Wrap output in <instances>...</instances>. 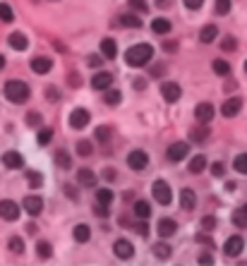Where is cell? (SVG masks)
<instances>
[{
  "mask_svg": "<svg viewBox=\"0 0 247 266\" xmlns=\"http://www.w3.org/2000/svg\"><path fill=\"white\" fill-rule=\"evenodd\" d=\"M27 122H29L32 127H39V125H41V115L36 113V111H32V113L27 115Z\"/></svg>",
  "mask_w": 247,
  "mask_h": 266,
  "instance_id": "f6af8a7d",
  "label": "cell"
},
{
  "mask_svg": "<svg viewBox=\"0 0 247 266\" xmlns=\"http://www.w3.org/2000/svg\"><path fill=\"white\" fill-rule=\"evenodd\" d=\"M180 204H182V209H187V211H192V209L197 206V194H195V190H190V187H185V190L180 192Z\"/></svg>",
  "mask_w": 247,
  "mask_h": 266,
  "instance_id": "d6986e66",
  "label": "cell"
},
{
  "mask_svg": "<svg viewBox=\"0 0 247 266\" xmlns=\"http://www.w3.org/2000/svg\"><path fill=\"white\" fill-rule=\"evenodd\" d=\"M72 235H75V240H77V242H89L91 230H89V226H86V223H80V226H75Z\"/></svg>",
  "mask_w": 247,
  "mask_h": 266,
  "instance_id": "d4e9b609",
  "label": "cell"
},
{
  "mask_svg": "<svg viewBox=\"0 0 247 266\" xmlns=\"http://www.w3.org/2000/svg\"><path fill=\"white\" fill-rule=\"evenodd\" d=\"M96 201H99V204H103V206H108V204L113 201V192L106 190V187H103V190H99V192H96Z\"/></svg>",
  "mask_w": 247,
  "mask_h": 266,
  "instance_id": "e575fe53",
  "label": "cell"
},
{
  "mask_svg": "<svg viewBox=\"0 0 247 266\" xmlns=\"http://www.w3.org/2000/svg\"><path fill=\"white\" fill-rule=\"evenodd\" d=\"M5 96H7L12 103H24V101L29 99V86H27L24 82L12 79V82L5 84Z\"/></svg>",
  "mask_w": 247,
  "mask_h": 266,
  "instance_id": "7a4b0ae2",
  "label": "cell"
},
{
  "mask_svg": "<svg viewBox=\"0 0 247 266\" xmlns=\"http://www.w3.org/2000/svg\"><path fill=\"white\" fill-rule=\"evenodd\" d=\"M170 252H173V249H170V245H165V242H156V245H154V257H156V259H168Z\"/></svg>",
  "mask_w": 247,
  "mask_h": 266,
  "instance_id": "484cf974",
  "label": "cell"
},
{
  "mask_svg": "<svg viewBox=\"0 0 247 266\" xmlns=\"http://www.w3.org/2000/svg\"><path fill=\"white\" fill-rule=\"evenodd\" d=\"M156 230H159V235H161V237H170V235H175V233H178V223H175L173 218H161V221H159V226H156Z\"/></svg>",
  "mask_w": 247,
  "mask_h": 266,
  "instance_id": "e0dca14e",
  "label": "cell"
},
{
  "mask_svg": "<svg viewBox=\"0 0 247 266\" xmlns=\"http://www.w3.org/2000/svg\"><path fill=\"white\" fill-rule=\"evenodd\" d=\"M243 249H245V240L240 235H231L226 240V245H223L226 257H238V254H243Z\"/></svg>",
  "mask_w": 247,
  "mask_h": 266,
  "instance_id": "277c9868",
  "label": "cell"
},
{
  "mask_svg": "<svg viewBox=\"0 0 247 266\" xmlns=\"http://www.w3.org/2000/svg\"><path fill=\"white\" fill-rule=\"evenodd\" d=\"M211 67H214V72H216V75H221V77H226L228 72H231V65H228L226 60H214V65H211Z\"/></svg>",
  "mask_w": 247,
  "mask_h": 266,
  "instance_id": "8d00e7d4",
  "label": "cell"
},
{
  "mask_svg": "<svg viewBox=\"0 0 247 266\" xmlns=\"http://www.w3.org/2000/svg\"><path fill=\"white\" fill-rule=\"evenodd\" d=\"M111 84H113V75H111V72H99V75L91 77V86H94V89H103V91H108Z\"/></svg>",
  "mask_w": 247,
  "mask_h": 266,
  "instance_id": "9a60e30c",
  "label": "cell"
},
{
  "mask_svg": "<svg viewBox=\"0 0 247 266\" xmlns=\"http://www.w3.org/2000/svg\"><path fill=\"white\" fill-rule=\"evenodd\" d=\"M70 86H80V77H77V72L70 75Z\"/></svg>",
  "mask_w": 247,
  "mask_h": 266,
  "instance_id": "6f0895ef",
  "label": "cell"
},
{
  "mask_svg": "<svg viewBox=\"0 0 247 266\" xmlns=\"http://www.w3.org/2000/svg\"><path fill=\"white\" fill-rule=\"evenodd\" d=\"M147 163H149V156H147V151H142V149H134V151L127 156V166L132 170H144Z\"/></svg>",
  "mask_w": 247,
  "mask_h": 266,
  "instance_id": "ba28073f",
  "label": "cell"
},
{
  "mask_svg": "<svg viewBox=\"0 0 247 266\" xmlns=\"http://www.w3.org/2000/svg\"><path fill=\"white\" fill-rule=\"evenodd\" d=\"M89 120H91V115L86 108H75L72 113H70V127L72 130H82L89 125Z\"/></svg>",
  "mask_w": 247,
  "mask_h": 266,
  "instance_id": "52a82bcc",
  "label": "cell"
},
{
  "mask_svg": "<svg viewBox=\"0 0 247 266\" xmlns=\"http://www.w3.org/2000/svg\"><path fill=\"white\" fill-rule=\"evenodd\" d=\"M161 94H164V99L168 103H175V101H180L182 89H180L175 82H164V84H161Z\"/></svg>",
  "mask_w": 247,
  "mask_h": 266,
  "instance_id": "30bf717a",
  "label": "cell"
},
{
  "mask_svg": "<svg viewBox=\"0 0 247 266\" xmlns=\"http://www.w3.org/2000/svg\"><path fill=\"white\" fill-rule=\"evenodd\" d=\"M36 254H39L41 259H50V254H53V245L46 242V240H41V242L36 245Z\"/></svg>",
  "mask_w": 247,
  "mask_h": 266,
  "instance_id": "4316f807",
  "label": "cell"
},
{
  "mask_svg": "<svg viewBox=\"0 0 247 266\" xmlns=\"http://www.w3.org/2000/svg\"><path fill=\"white\" fill-rule=\"evenodd\" d=\"M2 67H5V58L0 55V70H2Z\"/></svg>",
  "mask_w": 247,
  "mask_h": 266,
  "instance_id": "be15d7a7",
  "label": "cell"
},
{
  "mask_svg": "<svg viewBox=\"0 0 247 266\" xmlns=\"http://www.w3.org/2000/svg\"><path fill=\"white\" fill-rule=\"evenodd\" d=\"M187 153H190V144H187V142H173V144L168 147L165 156H168L173 163H178V161H182Z\"/></svg>",
  "mask_w": 247,
  "mask_h": 266,
  "instance_id": "5b68a950",
  "label": "cell"
},
{
  "mask_svg": "<svg viewBox=\"0 0 247 266\" xmlns=\"http://www.w3.org/2000/svg\"><path fill=\"white\" fill-rule=\"evenodd\" d=\"M55 163H58L60 168H65V170H67V168L72 166V158H70L65 151H58V153H55Z\"/></svg>",
  "mask_w": 247,
  "mask_h": 266,
  "instance_id": "f35d334b",
  "label": "cell"
},
{
  "mask_svg": "<svg viewBox=\"0 0 247 266\" xmlns=\"http://www.w3.org/2000/svg\"><path fill=\"white\" fill-rule=\"evenodd\" d=\"M10 252L12 254H22L24 252V240L22 237H10Z\"/></svg>",
  "mask_w": 247,
  "mask_h": 266,
  "instance_id": "74e56055",
  "label": "cell"
},
{
  "mask_svg": "<svg viewBox=\"0 0 247 266\" xmlns=\"http://www.w3.org/2000/svg\"><path fill=\"white\" fill-rule=\"evenodd\" d=\"M245 72H247V60H245Z\"/></svg>",
  "mask_w": 247,
  "mask_h": 266,
  "instance_id": "e7e4bbea",
  "label": "cell"
},
{
  "mask_svg": "<svg viewBox=\"0 0 247 266\" xmlns=\"http://www.w3.org/2000/svg\"><path fill=\"white\" fill-rule=\"evenodd\" d=\"M50 67H53V60L46 58V55H36V58L32 60V70H34L36 75H46V72H50Z\"/></svg>",
  "mask_w": 247,
  "mask_h": 266,
  "instance_id": "5bb4252c",
  "label": "cell"
},
{
  "mask_svg": "<svg viewBox=\"0 0 247 266\" xmlns=\"http://www.w3.org/2000/svg\"><path fill=\"white\" fill-rule=\"evenodd\" d=\"M34 2H39V0H34Z\"/></svg>",
  "mask_w": 247,
  "mask_h": 266,
  "instance_id": "03108f58",
  "label": "cell"
},
{
  "mask_svg": "<svg viewBox=\"0 0 247 266\" xmlns=\"http://www.w3.org/2000/svg\"><path fill=\"white\" fill-rule=\"evenodd\" d=\"M211 262H214L211 254H202V257H199V264H211Z\"/></svg>",
  "mask_w": 247,
  "mask_h": 266,
  "instance_id": "680465c9",
  "label": "cell"
},
{
  "mask_svg": "<svg viewBox=\"0 0 247 266\" xmlns=\"http://www.w3.org/2000/svg\"><path fill=\"white\" fill-rule=\"evenodd\" d=\"M115 175H118V173H115L113 168H106V170H103V178H106L108 183H113V180H115Z\"/></svg>",
  "mask_w": 247,
  "mask_h": 266,
  "instance_id": "f5cc1de1",
  "label": "cell"
},
{
  "mask_svg": "<svg viewBox=\"0 0 247 266\" xmlns=\"http://www.w3.org/2000/svg\"><path fill=\"white\" fill-rule=\"evenodd\" d=\"M214 10H216V15H228L231 12V0H216Z\"/></svg>",
  "mask_w": 247,
  "mask_h": 266,
  "instance_id": "b9f144b4",
  "label": "cell"
},
{
  "mask_svg": "<svg viewBox=\"0 0 247 266\" xmlns=\"http://www.w3.org/2000/svg\"><path fill=\"white\" fill-rule=\"evenodd\" d=\"M197 242H202V245H209V247H214V240H211L209 235H197Z\"/></svg>",
  "mask_w": 247,
  "mask_h": 266,
  "instance_id": "11a10c76",
  "label": "cell"
},
{
  "mask_svg": "<svg viewBox=\"0 0 247 266\" xmlns=\"http://www.w3.org/2000/svg\"><path fill=\"white\" fill-rule=\"evenodd\" d=\"M130 5H132L134 10H139V12H147V10H149V7L144 5V0H130Z\"/></svg>",
  "mask_w": 247,
  "mask_h": 266,
  "instance_id": "816d5d0a",
  "label": "cell"
},
{
  "mask_svg": "<svg viewBox=\"0 0 247 266\" xmlns=\"http://www.w3.org/2000/svg\"><path fill=\"white\" fill-rule=\"evenodd\" d=\"M101 53H103L108 60H113V58L118 55V46H115V41H113V38H103V41H101Z\"/></svg>",
  "mask_w": 247,
  "mask_h": 266,
  "instance_id": "7402d4cb",
  "label": "cell"
},
{
  "mask_svg": "<svg viewBox=\"0 0 247 266\" xmlns=\"http://www.w3.org/2000/svg\"><path fill=\"white\" fill-rule=\"evenodd\" d=\"M120 24L130 27V29H139V27H142V22H139L137 15H123V17H120Z\"/></svg>",
  "mask_w": 247,
  "mask_h": 266,
  "instance_id": "4dcf8cb0",
  "label": "cell"
},
{
  "mask_svg": "<svg viewBox=\"0 0 247 266\" xmlns=\"http://www.w3.org/2000/svg\"><path fill=\"white\" fill-rule=\"evenodd\" d=\"M216 36H218L216 24H206V27H202V32H199V41H202V43H214Z\"/></svg>",
  "mask_w": 247,
  "mask_h": 266,
  "instance_id": "44dd1931",
  "label": "cell"
},
{
  "mask_svg": "<svg viewBox=\"0 0 247 266\" xmlns=\"http://www.w3.org/2000/svg\"><path fill=\"white\" fill-rule=\"evenodd\" d=\"M120 101H123V94H120L118 89H108V91H106V103H108V106H118Z\"/></svg>",
  "mask_w": 247,
  "mask_h": 266,
  "instance_id": "1f68e13d",
  "label": "cell"
},
{
  "mask_svg": "<svg viewBox=\"0 0 247 266\" xmlns=\"http://www.w3.org/2000/svg\"><path fill=\"white\" fill-rule=\"evenodd\" d=\"M214 115H216V111H214L211 103H199V106L195 108V117H197V122H202V125H209Z\"/></svg>",
  "mask_w": 247,
  "mask_h": 266,
  "instance_id": "7c38bea8",
  "label": "cell"
},
{
  "mask_svg": "<svg viewBox=\"0 0 247 266\" xmlns=\"http://www.w3.org/2000/svg\"><path fill=\"white\" fill-rule=\"evenodd\" d=\"M2 166H5V168L17 170V168H22V166H24V158H22V153H19V151H5V156H2Z\"/></svg>",
  "mask_w": 247,
  "mask_h": 266,
  "instance_id": "4fadbf2b",
  "label": "cell"
},
{
  "mask_svg": "<svg viewBox=\"0 0 247 266\" xmlns=\"http://www.w3.org/2000/svg\"><path fill=\"white\" fill-rule=\"evenodd\" d=\"M223 170H226V166H223L221 161H216V163L211 166V173H214L216 178H221V175H223Z\"/></svg>",
  "mask_w": 247,
  "mask_h": 266,
  "instance_id": "c3c4849f",
  "label": "cell"
},
{
  "mask_svg": "<svg viewBox=\"0 0 247 266\" xmlns=\"http://www.w3.org/2000/svg\"><path fill=\"white\" fill-rule=\"evenodd\" d=\"M182 2L187 10H202V5H204V0H182Z\"/></svg>",
  "mask_w": 247,
  "mask_h": 266,
  "instance_id": "7dc6e473",
  "label": "cell"
},
{
  "mask_svg": "<svg viewBox=\"0 0 247 266\" xmlns=\"http://www.w3.org/2000/svg\"><path fill=\"white\" fill-rule=\"evenodd\" d=\"M94 137H96L101 144H103V142H108V139H111V127H106V125H103V127H96Z\"/></svg>",
  "mask_w": 247,
  "mask_h": 266,
  "instance_id": "ab89813d",
  "label": "cell"
},
{
  "mask_svg": "<svg viewBox=\"0 0 247 266\" xmlns=\"http://www.w3.org/2000/svg\"><path fill=\"white\" fill-rule=\"evenodd\" d=\"M233 168H235L238 173L247 175V153H240V156H235V161H233Z\"/></svg>",
  "mask_w": 247,
  "mask_h": 266,
  "instance_id": "836d02e7",
  "label": "cell"
},
{
  "mask_svg": "<svg viewBox=\"0 0 247 266\" xmlns=\"http://www.w3.org/2000/svg\"><path fill=\"white\" fill-rule=\"evenodd\" d=\"M170 29H173V24H170L165 17H159V19L151 22V32H154V34H168Z\"/></svg>",
  "mask_w": 247,
  "mask_h": 266,
  "instance_id": "cb8c5ba5",
  "label": "cell"
},
{
  "mask_svg": "<svg viewBox=\"0 0 247 266\" xmlns=\"http://www.w3.org/2000/svg\"><path fill=\"white\" fill-rule=\"evenodd\" d=\"M46 96H48V101H58V99H60V91H58L55 86H50V89L46 91Z\"/></svg>",
  "mask_w": 247,
  "mask_h": 266,
  "instance_id": "f907efd6",
  "label": "cell"
},
{
  "mask_svg": "<svg viewBox=\"0 0 247 266\" xmlns=\"http://www.w3.org/2000/svg\"><path fill=\"white\" fill-rule=\"evenodd\" d=\"M151 194H154V199H156L159 204H164V206H168V204L173 201V192H170V185H168L165 180H156V183L151 185Z\"/></svg>",
  "mask_w": 247,
  "mask_h": 266,
  "instance_id": "3957f363",
  "label": "cell"
},
{
  "mask_svg": "<svg viewBox=\"0 0 247 266\" xmlns=\"http://www.w3.org/2000/svg\"><path fill=\"white\" fill-rule=\"evenodd\" d=\"M245 209H247V204H245Z\"/></svg>",
  "mask_w": 247,
  "mask_h": 266,
  "instance_id": "003e7915",
  "label": "cell"
},
{
  "mask_svg": "<svg viewBox=\"0 0 247 266\" xmlns=\"http://www.w3.org/2000/svg\"><path fill=\"white\" fill-rule=\"evenodd\" d=\"M156 2H159L161 7H168V5H170V0H156Z\"/></svg>",
  "mask_w": 247,
  "mask_h": 266,
  "instance_id": "6125c7cd",
  "label": "cell"
},
{
  "mask_svg": "<svg viewBox=\"0 0 247 266\" xmlns=\"http://www.w3.org/2000/svg\"><path fill=\"white\" fill-rule=\"evenodd\" d=\"M202 228H204V230H214V228H216V218H214V216H204V218H202Z\"/></svg>",
  "mask_w": 247,
  "mask_h": 266,
  "instance_id": "bcb514c9",
  "label": "cell"
},
{
  "mask_svg": "<svg viewBox=\"0 0 247 266\" xmlns=\"http://www.w3.org/2000/svg\"><path fill=\"white\" fill-rule=\"evenodd\" d=\"M0 218L5 221H17L19 218V206L12 199H0Z\"/></svg>",
  "mask_w": 247,
  "mask_h": 266,
  "instance_id": "8992f818",
  "label": "cell"
},
{
  "mask_svg": "<svg viewBox=\"0 0 247 266\" xmlns=\"http://www.w3.org/2000/svg\"><path fill=\"white\" fill-rule=\"evenodd\" d=\"M27 183H29V187L36 190V187H41L43 185V175L39 173V170H29V173H27Z\"/></svg>",
  "mask_w": 247,
  "mask_h": 266,
  "instance_id": "f546056e",
  "label": "cell"
},
{
  "mask_svg": "<svg viewBox=\"0 0 247 266\" xmlns=\"http://www.w3.org/2000/svg\"><path fill=\"white\" fill-rule=\"evenodd\" d=\"M151 58H154V48H151L149 43H137V46H130V48L125 50V60H127L130 67H142V65H147Z\"/></svg>",
  "mask_w": 247,
  "mask_h": 266,
  "instance_id": "6da1fadb",
  "label": "cell"
},
{
  "mask_svg": "<svg viewBox=\"0 0 247 266\" xmlns=\"http://www.w3.org/2000/svg\"><path fill=\"white\" fill-rule=\"evenodd\" d=\"M86 63H89L91 67H101V63H103V60H101V55H89V58H86Z\"/></svg>",
  "mask_w": 247,
  "mask_h": 266,
  "instance_id": "681fc988",
  "label": "cell"
},
{
  "mask_svg": "<svg viewBox=\"0 0 247 266\" xmlns=\"http://www.w3.org/2000/svg\"><path fill=\"white\" fill-rule=\"evenodd\" d=\"M164 50H168V53L178 50V41H165V43H164Z\"/></svg>",
  "mask_w": 247,
  "mask_h": 266,
  "instance_id": "db71d44e",
  "label": "cell"
},
{
  "mask_svg": "<svg viewBox=\"0 0 247 266\" xmlns=\"http://www.w3.org/2000/svg\"><path fill=\"white\" fill-rule=\"evenodd\" d=\"M134 216H137V218H142V221H147V218L151 216V206H149L144 199L134 201Z\"/></svg>",
  "mask_w": 247,
  "mask_h": 266,
  "instance_id": "603a6c76",
  "label": "cell"
},
{
  "mask_svg": "<svg viewBox=\"0 0 247 266\" xmlns=\"http://www.w3.org/2000/svg\"><path fill=\"white\" fill-rule=\"evenodd\" d=\"M233 223L238 226V228H247V209H235V214H233Z\"/></svg>",
  "mask_w": 247,
  "mask_h": 266,
  "instance_id": "83f0119b",
  "label": "cell"
},
{
  "mask_svg": "<svg viewBox=\"0 0 247 266\" xmlns=\"http://www.w3.org/2000/svg\"><path fill=\"white\" fill-rule=\"evenodd\" d=\"M240 108H243V101H240V99H228V101L221 106V113L226 115V117H235V115L240 113Z\"/></svg>",
  "mask_w": 247,
  "mask_h": 266,
  "instance_id": "2e32d148",
  "label": "cell"
},
{
  "mask_svg": "<svg viewBox=\"0 0 247 266\" xmlns=\"http://www.w3.org/2000/svg\"><path fill=\"white\" fill-rule=\"evenodd\" d=\"M24 211L27 214H32V216H39L43 211V199L39 194H29V197H24Z\"/></svg>",
  "mask_w": 247,
  "mask_h": 266,
  "instance_id": "8fae6325",
  "label": "cell"
},
{
  "mask_svg": "<svg viewBox=\"0 0 247 266\" xmlns=\"http://www.w3.org/2000/svg\"><path fill=\"white\" fill-rule=\"evenodd\" d=\"M65 192H67V197H70V199H77V194H75V187H65Z\"/></svg>",
  "mask_w": 247,
  "mask_h": 266,
  "instance_id": "91938a15",
  "label": "cell"
},
{
  "mask_svg": "<svg viewBox=\"0 0 247 266\" xmlns=\"http://www.w3.org/2000/svg\"><path fill=\"white\" fill-rule=\"evenodd\" d=\"M137 233H139L142 237H147V235H149V226H147V223H137Z\"/></svg>",
  "mask_w": 247,
  "mask_h": 266,
  "instance_id": "9f6ffc18",
  "label": "cell"
},
{
  "mask_svg": "<svg viewBox=\"0 0 247 266\" xmlns=\"http://www.w3.org/2000/svg\"><path fill=\"white\" fill-rule=\"evenodd\" d=\"M221 48H223L226 53L235 50V48H238V41H235V36H226L223 41H221Z\"/></svg>",
  "mask_w": 247,
  "mask_h": 266,
  "instance_id": "ee69618b",
  "label": "cell"
},
{
  "mask_svg": "<svg viewBox=\"0 0 247 266\" xmlns=\"http://www.w3.org/2000/svg\"><path fill=\"white\" fill-rule=\"evenodd\" d=\"M50 139H53V130H50V127H41V130H39L36 142H39L41 147H46V144H50Z\"/></svg>",
  "mask_w": 247,
  "mask_h": 266,
  "instance_id": "d6a6232c",
  "label": "cell"
},
{
  "mask_svg": "<svg viewBox=\"0 0 247 266\" xmlns=\"http://www.w3.org/2000/svg\"><path fill=\"white\" fill-rule=\"evenodd\" d=\"M77 183H80L82 187H94V185H96V173H94L91 168H82V170L77 173Z\"/></svg>",
  "mask_w": 247,
  "mask_h": 266,
  "instance_id": "ffe728a7",
  "label": "cell"
},
{
  "mask_svg": "<svg viewBox=\"0 0 247 266\" xmlns=\"http://www.w3.org/2000/svg\"><path fill=\"white\" fill-rule=\"evenodd\" d=\"M144 86H147V82H139V79L134 82V89H144Z\"/></svg>",
  "mask_w": 247,
  "mask_h": 266,
  "instance_id": "94428289",
  "label": "cell"
},
{
  "mask_svg": "<svg viewBox=\"0 0 247 266\" xmlns=\"http://www.w3.org/2000/svg\"><path fill=\"white\" fill-rule=\"evenodd\" d=\"M190 137H192V142H204L206 137H209V130L206 127H197V130L190 132Z\"/></svg>",
  "mask_w": 247,
  "mask_h": 266,
  "instance_id": "60d3db41",
  "label": "cell"
},
{
  "mask_svg": "<svg viewBox=\"0 0 247 266\" xmlns=\"http://www.w3.org/2000/svg\"><path fill=\"white\" fill-rule=\"evenodd\" d=\"M113 252H115V257L118 259H132V254H134V245L130 242V240H115V245H113Z\"/></svg>",
  "mask_w": 247,
  "mask_h": 266,
  "instance_id": "9c48e42d",
  "label": "cell"
},
{
  "mask_svg": "<svg viewBox=\"0 0 247 266\" xmlns=\"http://www.w3.org/2000/svg\"><path fill=\"white\" fill-rule=\"evenodd\" d=\"M7 41H10V46L15 50H27L29 48V38H27V34H22V32H12Z\"/></svg>",
  "mask_w": 247,
  "mask_h": 266,
  "instance_id": "ac0fdd59",
  "label": "cell"
},
{
  "mask_svg": "<svg viewBox=\"0 0 247 266\" xmlns=\"http://www.w3.org/2000/svg\"><path fill=\"white\" fill-rule=\"evenodd\" d=\"M75 151L80 153V156H91V142H86V139H82V142H77Z\"/></svg>",
  "mask_w": 247,
  "mask_h": 266,
  "instance_id": "7bdbcfd3",
  "label": "cell"
},
{
  "mask_svg": "<svg viewBox=\"0 0 247 266\" xmlns=\"http://www.w3.org/2000/svg\"><path fill=\"white\" fill-rule=\"evenodd\" d=\"M187 168H190V173H202V170L206 168V158L204 156H195V158L190 161Z\"/></svg>",
  "mask_w": 247,
  "mask_h": 266,
  "instance_id": "f1b7e54d",
  "label": "cell"
},
{
  "mask_svg": "<svg viewBox=\"0 0 247 266\" xmlns=\"http://www.w3.org/2000/svg\"><path fill=\"white\" fill-rule=\"evenodd\" d=\"M15 19V12L7 2H0V22H12Z\"/></svg>",
  "mask_w": 247,
  "mask_h": 266,
  "instance_id": "d590c367",
  "label": "cell"
}]
</instances>
